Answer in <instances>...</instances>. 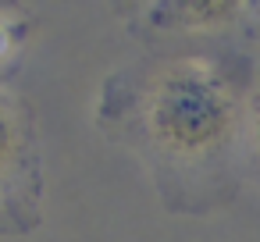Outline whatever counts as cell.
Wrapping results in <instances>:
<instances>
[{
	"label": "cell",
	"instance_id": "1",
	"mask_svg": "<svg viewBox=\"0 0 260 242\" xmlns=\"http://www.w3.org/2000/svg\"><path fill=\"white\" fill-rule=\"evenodd\" d=\"M143 125L153 146L178 160H203L232 146L239 128V93L210 61H175L146 89Z\"/></svg>",
	"mask_w": 260,
	"mask_h": 242
},
{
	"label": "cell",
	"instance_id": "2",
	"mask_svg": "<svg viewBox=\"0 0 260 242\" xmlns=\"http://www.w3.org/2000/svg\"><path fill=\"white\" fill-rule=\"evenodd\" d=\"M36 185V139L29 103L0 86V206H8L22 185Z\"/></svg>",
	"mask_w": 260,
	"mask_h": 242
},
{
	"label": "cell",
	"instance_id": "3",
	"mask_svg": "<svg viewBox=\"0 0 260 242\" xmlns=\"http://www.w3.org/2000/svg\"><path fill=\"white\" fill-rule=\"evenodd\" d=\"M246 4L235 0H171V4H153L150 8V25L157 29H221L232 25Z\"/></svg>",
	"mask_w": 260,
	"mask_h": 242
},
{
	"label": "cell",
	"instance_id": "4",
	"mask_svg": "<svg viewBox=\"0 0 260 242\" xmlns=\"http://www.w3.org/2000/svg\"><path fill=\"white\" fill-rule=\"evenodd\" d=\"M25 29H29L25 18L0 11V68H4V64L18 54V47H22V40H25Z\"/></svg>",
	"mask_w": 260,
	"mask_h": 242
},
{
	"label": "cell",
	"instance_id": "5",
	"mask_svg": "<svg viewBox=\"0 0 260 242\" xmlns=\"http://www.w3.org/2000/svg\"><path fill=\"white\" fill-rule=\"evenodd\" d=\"M253 143H256V157H260V82L253 93Z\"/></svg>",
	"mask_w": 260,
	"mask_h": 242
}]
</instances>
